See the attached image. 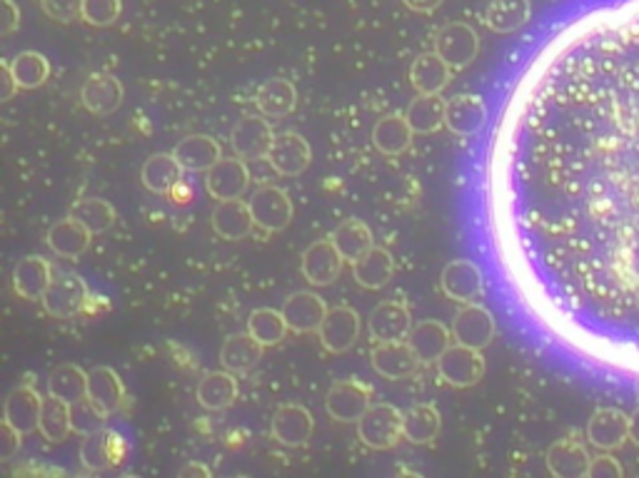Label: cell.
I'll return each mask as SVG.
<instances>
[{
	"mask_svg": "<svg viewBox=\"0 0 639 478\" xmlns=\"http://www.w3.org/2000/svg\"><path fill=\"white\" fill-rule=\"evenodd\" d=\"M497 334L495 316L483 304H462L452 319V336L458 344L472 349H487Z\"/></svg>",
	"mask_w": 639,
	"mask_h": 478,
	"instance_id": "cell-7",
	"label": "cell"
},
{
	"mask_svg": "<svg viewBox=\"0 0 639 478\" xmlns=\"http://www.w3.org/2000/svg\"><path fill=\"white\" fill-rule=\"evenodd\" d=\"M0 441H3V462H11L17 451H21L23 433L8 421H0Z\"/></svg>",
	"mask_w": 639,
	"mask_h": 478,
	"instance_id": "cell-49",
	"label": "cell"
},
{
	"mask_svg": "<svg viewBox=\"0 0 639 478\" xmlns=\"http://www.w3.org/2000/svg\"><path fill=\"white\" fill-rule=\"evenodd\" d=\"M43 439L50 444H63L73 431V421H70V404L58 396L43 398V411H40V429Z\"/></svg>",
	"mask_w": 639,
	"mask_h": 478,
	"instance_id": "cell-42",
	"label": "cell"
},
{
	"mask_svg": "<svg viewBox=\"0 0 639 478\" xmlns=\"http://www.w3.org/2000/svg\"><path fill=\"white\" fill-rule=\"evenodd\" d=\"M532 3L530 0H489L485 11V25L493 33L510 35L530 23Z\"/></svg>",
	"mask_w": 639,
	"mask_h": 478,
	"instance_id": "cell-33",
	"label": "cell"
},
{
	"mask_svg": "<svg viewBox=\"0 0 639 478\" xmlns=\"http://www.w3.org/2000/svg\"><path fill=\"white\" fill-rule=\"evenodd\" d=\"M372 406V389L357 379H345L330 386L326 396V409L330 419L343 423H357Z\"/></svg>",
	"mask_w": 639,
	"mask_h": 478,
	"instance_id": "cell-4",
	"label": "cell"
},
{
	"mask_svg": "<svg viewBox=\"0 0 639 478\" xmlns=\"http://www.w3.org/2000/svg\"><path fill=\"white\" fill-rule=\"evenodd\" d=\"M182 165L173 153H157L145 159L143 172H140V182L145 184V190L153 194H170L175 184L182 182Z\"/></svg>",
	"mask_w": 639,
	"mask_h": 478,
	"instance_id": "cell-35",
	"label": "cell"
},
{
	"mask_svg": "<svg viewBox=\"0 0 639 478\" xmlns=\"http://www.w3.org/2000/svg\"><path fill=\"white\" fill-rule=\"evenodd\" d=\"M402 3H405L410 11H415V13H435L437 8L445 3V0H402Z\"/></svg>",
	"mask_w": 639,
	"mask_h": 478,
	"instance_id": "cell-54",
	"label": "cell"
},
{
	"mask_svg": "<svg viewBox=\"0 0 639 478\" xmlns=\"http://www.w3.org/2000/svg\"><path fill=\"white\" fill-rule=\"evenodd\" d=\"M48 394L63 398V402L73 404L78 398L87 396V371L78 365H58L48 374Z\"/></svg>",
	"mask_w": 639,
	"mask_h": 478,
	"instance_id": "cell-41",
	"label": "cell"
},
{
	"mask_svg": "<svg viewBox=\"0 0 639 478\" xmlns=\"http://www.w3.org/2000/svg\"><path fill=\"white\" fill-rule=\"evenodd\" d=\"M623 466H619L617 458L612 456H600V458H592L590 464V476L594 478H602V476H623Z\"/></svg>",
	"mask_w": 639,
	"mask_h": 478,
	"instance_id": "cell-50",
	"label": "cell"
},
{
	"mask_svg": "<svg viewBox=\"0 0 639 478\" xmlns=\"http://www.w3.org/2000/svg\"><path fill=\"white\" fill-rule=\"evenodd\" d=\"M435 52L452 70H465L475 63L480 52V38L468 23H450L435 35Z\"/></svg>",
	"mask_w": 639,
	"mask_h": 478,
	"instance_id": "cell-5",
	"label": "cell"
},
{
	"mask_svg": "<svg viewBox=\"0 0 639 478\" xmlns=\"http://www.w3.org/2000/svg\"><path fill=\"white\" fill-rule=\"evenodd\" d=\"M445 115H448V100H442L440 95L417 93L415 100L407 105L405 118L415 135H433L445 126Z\"/></svg>",
	"mask_w": 639,
	"mask_h": 478,
	"instance_id": "cell-38",
	"label": "cell"
},
{
	"mask_svg": "<svg viewBox=\"0 0 639 478\" xmlns=\"http://www.w3.org/2000/svg\"><path fill=\"white\" fill-rule=\"evenodd\" d=\"M180 476L182 478H188V476H210V468L208 466H203V464H188V466H182L180 468Z\"/></svg>",
	"mask_w": 639,
	"mask_h": 478,
	"instance_id": "cell-55",
	"label": "cell"
},
{
	"mask_svg": "<svg viewBox=\"0 0 639 478\" xmlns=\"http://www.w3.org/2000/svg\"><path fill=\"white\" fill-rule=\"evenodd\" d=\"M85 0H40L43 13L56 23H73L83 17Z\"/></svg>",
	"mask_w": 639,
	"mask_h": 478,
	"instance_id": "cell-48",
	"label": "cell"
},
{
	"mask_svg": "<svg viewBox=\"0 0 639 478\" xmlns=\"http://www.w3.org/2000/svg\"><path fill=\"white\" fill-rule=\"evenodd\" d=\"M248 332L256 336L262 347H275V344L285 339L291 326H287V319L283 312L270 307H260L252 309L248 316Z\"/></svg>",
	"mask_w": 639,
	"mask_h": 478,
	"instance_id": "cell-43",
	"label": "cell"
},
{
	"mask_svg": "<svg viewBox=\"0 0 639 478\" xmlns=\"http://www.w3.org/2000/svg\"><path fill=\"white\" fill-rule=\"evenodd\" d=\"M402 419L405 411H400L392 404H372L367 414L357 421V437L363 444L372 451H388L405 439V429H402Z\"/></svg>",
	"mask_w": 639,
	"mask_h": 478,
	"instance_id": "cell-1",
	"label": "cell"
},
{
	"mask_svg": "<svg viewBox=\"0 0 639 478\" xmlns=\"http://www.w3.org/2000/svg\"><path fill=\"white\" fill-rule=\"evenodd\" d=\"M210 223H213L215 235L221 239H227V242L245 239L252 232V227H256L250 205L248 202H242V198L217 202L213 215H210Z\"/></svg>",
	"mask_w": 639,
	"mask_h": 478,
	"instance_id": "cell-24",
	"label": "cell"
},
{
	"mask_svg": "<svg viewBox=\"0 0 639 478\" xmlns=\"http://www.w3.org/2000/svg\"><path fill=\"white\" fill-rule=\"evenodd\" d=\"M122 97H126V91H122L120 80L110 73H93L85 80L83 91H81V103L87 112L98 115V118H105V115H113L120 110Z\"/></svg>",
	"mask_w": 639,
	"mask_h": 478,
	"instance_id": "cell-22",
	"label": "cell"
},
{
	"mask_svg": "<svg viewBox=\"0 0 639 478\" xmlns=\"http://www.w3.org/2000/svg\"><path fill=\"white\" fill-rule=\"evenodd\" d=\"M87 299H91V289H87L85 279L78 274H60V277H52V285L43 297V307L50 316L70 319L83 312Z\"/></svg>",
	"mask_w": 639,
	"mask_h": 478,
	"instance_id": "cell-8",
	"label": "cell"
},
{
	"mask_svg": "<svg viewBox=\"0 0 639 478\" xmlns=\"http://www.w3.org/2000/svg\"><path fill=\"white\" fill-rule=\"evenodd\" d=\"M52 285V267L48 260L38 254L25 256L13 270V289L25 302H43L46 291Z\"/></svg>",
	"mask_w": 639,
	"mask_h": 478,
	"instance_id": "cell-20",
	"label": "cell"
},
{
	"mask_svg": "<svg viewBox=\"0 0 639 478\" xmlns=\"http://www.w3.org/2000/svg\"><path fill=\"white\" fill-rule=\"evenodd\" d=\"M238 379L233 371H208L198 384V404L208 411H225L238 398Z\"/></svg>",
	"mask_w": 639,
	"mask_h": 478,
	"instance_id": "cell-31",
	"label": "cell"
},
{
	"mask_svg": "<svg viewBox=\"0 0 639 478\" xmlns=\"http://www.w3.org/2000/svg\"><path fill=\"white\" fill-rule=\"evenodd\" d=\"M252 219H256V227L262 232L275 235L283 232V229L291 225L293 219V200L283 188H275V184H268V188H260L252 192L248 200Z\"/></svg>",
	"mask_w": 639,
	"mask_h": 478,
	"instance_id": "cell-2",
	"label": "cell"
},
{
	"mask_svg": "<svg viewBox=\"0 0 639 478\" xmlns=\"http://www.w3.org/2000/svg\"><path fill=\"white\" fill-rule=\"evenodd\" d=\"M250 188V170L242 157H223L215 167L205 172V190L213 200H240Z\"/></svg>",
	"mask_w": 639,
	"mask_h": 478,
	"instance_id": "cell-10",
	"label": "cell"
},
{
	"mask_svg": "<svg viewBox=\"0 0 639 478\" xmlns=\"http://www.w3.org/2000/svg\"><path fill=\"white\" fill-rule=\"evenodd\" d=\"M256 103L265 118H287L295 110L297 91L291 80H268L260 85Z\"/></svg>",
	"mask_w": 639,
	"mask_h": 478,
	"instance_id": "cell-39",
	"label": "cell"
},
{
	"mask_svg": "<svg viewBox=\"0 0 639 478\" xmlns=\"http://www.w3.org/2000/svg\"><path fill=\"white\" fill-rule=\"evenodd\" d=\"M367 330L375 342H405L413 332V314L402 302H382L367 316Z\"/></svg>",
	"mask_w": 639,
	"mask_h": 478,
	"instance_id": "cell-19",
	"label": "cell"
},
{
	"mask_svg": "<svg viewBox=\"0 0 639 478\" xmlns=\"http://www.w3.org/2000/svg\"><path fill=\"white\" fill-rule=\"evenodd\" d=\"M168 198H170L173 205H178V207H188V205H190V200H192V188H190V184H188L186 180H182V182L175 184V188L170 190Z\"/></svg>",
	"mask_w": 639,
	"mask_h": 478,
	"instance_id": "cell-53",
	"label": "cell"
},
{
	"mask_svg": "<svg viewBox=\"0 0 639 478\" xmlns=\"http://www.w3.org/2000/svg\"><path fill=\"white\" fill-rule=\"evenodd\" d=\"M330 239L335 242L338 252L343 254V260L350 264H355L363 254H367L375 247L370 227L360 223V219H347V223H343L335 232H332Z\"/></svg>",
	"mask_w": 639,
	"mask_h": 478,
	"instance_id": "cell-40",
	"label": "cell"
},
{
	"mask_svg": "<svg viewBox=\"0 0 639 478\" xmlns=\"http://www.w3.org/2000/svg\"><path fill=\"white\" fill-rule=\"evenodd\" d=\"M627 439H629V416L625 411L605 406V409H597L592 414V419L588 423V441L594 449L610 454V451L623 449Z\"/></svg>",
	"mask_w": 639,
	"mask_h": 478,
	"instance_id": "cell-18",
	"label": "cell"
},
{
	"mask_svg": "<svg viewBox=\"0 0 639 478\" xmlns=\"http://www.w3.org/2000/svg\"><path fill=\"white\" fill-rule=\"evenodd\" d=\"M328 312L330 309L326 304V299L315 295V291H295V295L287 297L283 304L287 326H291V332L295 334L320 332Z\"/></svg>",
	"mask_w": 639,
	"mask_h": 478,
	"instance_id": "cell-17",
	"label": "cell"
},
{
	"mask_svg": "<svg viewBox=\"0 0 639 478\" xmlns=\"http://www.w3.org/2000/svg\"><path fill=\"white\" fill-rule=\"evenodd\" d=\"M3 103H8V100H13V95L21 91V87H17V80H15V73H13V65H11V60H3Z\"/></svg>",
	"mask_w": 639,
	"mask_h": 478,
	"instance_id": "cell-52",
	"label": "cell"
},
{
	"mask_svg": "<svg viewBox=\"0 0 639 478\" xmlns=\"http://www.w3.org/2000/svg\"><path fill=\"white\" fill-rule=\"evenodd\" d=\"M315 431L312 414L305 409L303 404H285L280 406L273 416V427L270 433L280 446L287 449H300L308 444Z\"/></svg>",
	"mask_w": 639,
	"mask_h": 478,
	"instance_id": "cell-15",
	"label": "cell"
},
{
	"mask_svg": "<svg viewBox=\"0 0 639 478\" xmlns=\"http://www.w3.org/2000/svg\"><path fill=\"white\" fill-rule=\"evenodd\" d=\"M270 167L283 177H297L308 170L312 163L310 143L300 132H280L268 155Z\"/></svg>",
	"mask_w": 639,
	"mask_h": 478,
	"instance_id": "cell-12",
	"label": "cell"
},
{
	"mask_svg": "<svg viewBox=\"0 0 639 478\" xmlns=\"http://www.w3.org/2000/svg\"><path fill=\"white\" fill-rule=\"evenodd\" d=\"M487 122V105L480 95H454L448 100V115H445V128L454 135L470 138L477 135Z\"/></svg>",
	"mask_w": 639,
	"mask_h": 478,
	"instance_id": "cell-21",
	"label": "cell"
},
{
	"mask_svg": "<svg viewBox=\"0 0 639 478\" xmlns=\"http://www.w3.org/2000/svg\"><path fill=\"white\" fill-rule=\"evenodd\" d=\"M590 464L592 456L588 454V449L575 439L557 441V444H553L547 451V468L549 474L557 478L590 476Z\"/></svg>",
	"mask_w": 639,
	"mask_h": 478,
	"instance_id": "cell-25",
	"label": "cell"
},
{
	"mask_svg": "<svg viewBox=\"0 0 639 478\" xmlns=\"http://www.w3.org/2000/svg\"><path fill=\"white\" fill-rule=\"evenodd\" d=\"M343 254L338 252V247L332 239H320L312 242L308 250L303 252V277L310 282L312 287H330L332 282L343 272Z\"/></svg>",
	"mask_w": 639,
	"mask_h": 478,
	"instance_id": "cell-14",
	"label": "cell"
},
{
	"mask_svg": "<svg viewBox=\"0 0 639 478\" xmlns=\"http://www.w3.org/2000/svg\"><path fill=\"white\" fill-rule=\"evenodd\" d=\"M413 138L415 130L410 128L405 115H388V118L375 122L372 128V145L388 157H400L402 153H407L410 145H413Z\"/></svg>",
	"mask_w": 639,
	"mask_h": 478,
	"instance_id": "cell-32",
	"label": "cell"
},
{
	"mask_svg": "<svg viewBox=\"0 0 639 478\" xmlns=\"http://www.w3.org/2000/svg\"><path fill=\"white\" fill-rule=\"evenodd\" d=\"M372 369L378 371L380 377L390 379V382H402V379H410L417 374V369L423 361L410 347V342H375L370 351Z\"/></svg>",
	"mask_w": 639,
	"mask_h": 478,
	"instance_id": "cell-9",
	"label": "cell"
},
{
	"mask_svg": "<svg viewBox=\"0 0 639 478\" xmlns=\"http://www.w3.org/2000/svg\"><path fill=\"white\" fill-rule=\"evenodd\" d=\"M265 347L250 332L227 336L221 349V365L233 374H245L262 359Z\"/></svg>",
	"mask_w": 639,
	"mask_h": 478,
	"instance_id": "cell-37",
	"label": "cell"
},
{
	"mask_svg": "<svg viewBox=\"0 0 639 478\" xmlns=\"http://www.w3.org/2000/svg\"><path fill=\"white\" fill-rule=\"evenodd\" d=\"M173 155L186 172H208L223 159V147L210 135H190L175 145Z\"/></svg>",
	"mask_w": 639,
	"mask_h": 478,
	"instance_id": "cell-26",
	"label": "cell"
},
{
	"mask_svg": "<svg viewBox=\"0 0 639 478\" xmlns=\"http://www.w3.org/2000/svg\"><path fill=\"white\" fill-rule=\"evenodd\" d=\"M275 143V132L268 126V120L258 118V115H248L230 132V147L233 153L248 159H268L270 147Z\"/></svg>",
	"mask_w": 639,
	"mask_h": 478,
	"instance_id": "cell-11",
	"label": "cell"
},
{
	"mask_svg": "<svg viewBox=\"0 0 639 478\" xmlns=\"http://www.w3.org/2000/svg\"><path fill=\"white\" fill-rule=\"evenodd\" d=\"M105 419H108V414L100 411L87 396L70 404V421H73V431L81 437L105 429Z\"/></svg>",
	"mask_w": 639,
	"mask_h": 478,
	"instance_id": "cell-46",
	"label": "cell"
},
{
	"mask_svg": "<svg viewBox=\"0 0 639 478\" xmlns=\"http://www.w3.org/2000/svg\"><path fill=\"white\" fill-rule=\"evenodd\" d=\"M11 65H13V73L21 91H35V87L46 85V80L50 77L48 58L38 50L17 52V56L11 60Z\"/></svg>",
	"mask_w": 639,
	"mask_h": 478,
	"instance_id": "cell-44",
	"label": "cell"
},
{
	"mask_svg": "<svg viewBox=\"0 0 639 478\" xmlns=\"http://www.w3.org/2000/svg\"><path fill=\"white\" fill-rule=\"evenodd\" d=\"M122 3L120 0H85L83 5V17L87 25H95V28H108L120 17Z\"/></svg>",
	"mask_w": 639,
	"mask_h": 478,
	"instance_id": "cell-47",
	"label": "cell"
},
{
	"mask_svg": "<svg viewBox=\"0 0 639 478\" xmlns=\"http://www.w3.org/2000/svg\"><path fill=\"white\" fill-rule=\"evenodd\" d=\"M126 456H128V446L118 431L100 429L83 437L81 464L85 466V471H91V474L108 471V468L120 466L122 462H126Z\"/></svg>",
	"mask_w": 639,
	"mask_h": 478,
	"instance_id": "cell-6",
	"label": "cell"
},
{
	"mask_svg": "<svg viewBox=\"0 0 639 478\" xmlns=\"http://www.w3.org/2000/svg\"><path fill=\"white\" fill-rule=\"evenodd\" d=\"M93 232L85 225L78 223L75 217H66L52 225L46 235V244L52 254L63 256V260H78L87 247H91Z\"/></svg>",
	"mask_w": 639,
	"mask_h": 478,
	"instance_id": "cell-28",
	"label": "cell"
},
{
	"mask_svg": "<svg viewBox=\"0 0 639 478\" xmlns=\"http://www.w3.org/2000/svg\"><path fill=\"white\" fill-rule=\"evenodd\" d=\"M40 411H43V398L35 392L33 382L17 384L5 398L3 421L11 423L23 437L40 429Z\"/></svg>",
	"mask_w": 639,
	"mask_h": 478,
	"instance_id": "cell-16",
	"label": "cell"
},
{
	"mask_svg": "<svg viewBox=\"0 0 639 478\" xmlns=\"http://www.w3.org/2000/svg\"><path fill=\"white\" fill-rule=\"evenodd\" d=\"M437 371L442 382L454 389L475 386L485 377L483 351L465 347V344H452L437 361Z\"/></svg>",
	"mask_w": 639,
	"mask_h": 478,
	"instance_id": "cell-3",
	"label": "cell"
},
{
	"mask_svg": "<svg viewBox=\"0 0 639 478\" xmlns=\"http://www.w3.org/2000/svg\"><path fill=\"white\" fill-rule=\"evenodd\" d=\"M87 398L100 411L113 416L120 411L122 402H126V386H122L120 377L110 367H95L87 371Z\"/></svg>",
	"mask_w": 639,
	"mask_h": 478,
	"instance_id": "cell-29",
	"label": "cell"
},
{
	"mask_svg": "<svg viewBox=\"0 0 639 478\" xmlns=\"http://www.w3.org/2000/svg\"><path fill=\"white\" fill-rule=\"evenodd\" d=\"M320 344L330 354H345L360 339V314L353 307L330 309L320 326Z\"/></svg>",
	"mask_w": 639,
	"mask_h": 478,
	"instance_id": "cell-13",
	"label": "cell"
},
{
	"mask_svg": "<svg viewBox=\"0 0 639 478\" xmlns=\"http://www.w3.org/2000/svg\"><path fill=\"white\" fill-rule=\"evenodd\" d=\"M402 429H405V439L415 446H427L440 437L442 416L437 411L435 404H415L405 411L402 419Z\"/></svg>",
	"mask_w": 639,
	"mask_h": 478,
	"instance_id": "cell-36",
	"label": "cell"
},
{
	"mask_svg": "<svg viewBox=\"0 0 639 478\" xmlns=\"http://www.w3.org/2000/svg\"><path fill=\"white\" fill-rule=\"evenodd\" d=\"M3 35H11L17 31V25H21V8L15 5V0H3Z\"/></svg>",
	"mask_w": 639,
	"mask_h": 478,
	"instance_id": "cell-51",
	"label": "cell"
},
{
	"mask_svg": "<svg viewBox=\"0 0 639 478\" xmlns=\"http://www.w3.org/2000/svg\"><path fill=\"white\" fill-rule=\"evenodd\" d=\"M70 217H75L78 223L85 225L93 235H103L116 225V210L108 200L100 198H87L78 200L73 207H70Z\"/></svg>",
	"mask_w": 639,
	"mask_h": 478,
	"instance_id": "cell-45",
	"label": "cell"
},
{
	"mask_svg": "<svg viewBox=\"0 0 639 478\" xmlns=\"http://www.w3.org/2000/svg\"><path fill=\"white\" fill-rule=\"evenodd\" d=\"M452 330H448L442 322H435V319H427V322H419L413 326L407 342L410 347L415 349L423 365H433V361H440L445 351L452 347Z\"/></svg>",
	"mask_w": 639,
	"mask_h": 478,
	"instance_id": "cell-27",
	"label": "cell"
},
{
	"mask_svg": "<svg viewBox=\"0 0 639 478\" xmlns=\"http://www.w3.org/2000/svg\"><path fill=\"white\" fill-rule=\"evenodd\" d=\"M392 274H395V260H392V254L384 247H372L370 252L363 254L353 264V277L365 289L388 287Z\"/></svg>",
	"mask_w": 639,
	"mask_h": 478,
	"instance_id": "cell-34",
	"label": "cell"
},
{
	"mask_svg": "<svg viewBox=\"0 0 639 478\" xmlns=\"http://www.w3.org/2000/svg\"><path fill=\"white\" fill-rule=\"evenodd\" d=\"M629 441L639 446V406L632 411V416H629Z\"/></svg>",
	"mask_w": 639,
	"mask_h": 478,
	"instance_id": "cell-56",
	"label": "cell"
},
{
	"mask_svg": "<svg viewBox=\"0 0 639 478\" xmlns=\"http://www.w3.org/2000/svg\"><path fill=\"white\" fill-rule=\"evenodd\" d=\"M440 285L445 297L452 299V302L470 304L483 291V272H480L475 262L454 260L442 270Z\"/></svg>",
	"mask_w": 639,
	"mask_h": 478,
	"instance_id": "cell-23",
	"label": "cell"
},
{
	"mask_svg": "<svg viewBox=\"0 0 639 478\" xmlns=\"http://www.w3.org/2000/svg\"><path fill=\"white\" fill-rule=\"evenodd\" d=\"M450 80L452 68L435 50L417 56L413 68H410V83L423 95H442L445 87L450 85Z\"/></svg>",
	"mask_w": 639,
	"mask_h": 478,
	"instance_id": "cell-30",
	"label": "cell"
}]
</instances>
